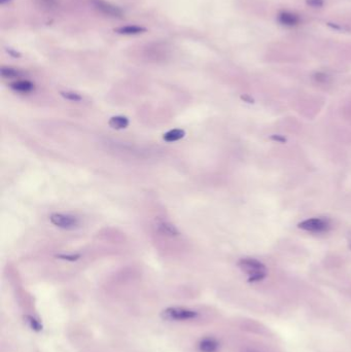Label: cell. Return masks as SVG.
Masks as SVG:
<instances>
[{
    "mask_svg": "<svg viewBox=\"0 0 351 352\" xmlns=\"http://www.w3.org/2000/svg\"><path fill=\"white\" fill-rule=\"evenodd\" d=\"M57 257H60V259H62V260H67V261H76V260H78V259H80V257H81V255H78V254H76V255H74V254H71V255H69V254H59V255H57Z\"/></svg>",
    "mask_w": 351,
    "mask_h": 352,
    "instance_id": "obj_14",
    "label": "cell"
},
{
    "mask_svg": "<svg viewBox=\"0 0 351 352\" xmlns=\"http://www.w3.org/2000/svg\"><path fill=\"white\" fill-rule=\"evenodd\" d=\"M348 243H349V247H350V250H351V235L348 238Z\"/></svg>",
    "mask_w": 351,
    "mask_h": 352,
    "instance_id": "obj_16",
    "label": "cell"
},
{
    "mask_svg": "<svg viewBox=\"0 0 351 352\" xmlns=\"http://www.w3.org/2000/svg\"><path fill=\"white\" fill-rule=\"evenodd\" d=\"M50 220L54 226L64 230H73L80 226V220L76 217L65 213H53Z\"/></svg>",
    "mask_w": 351,
    "mask_h": 352,
    "instance_id": "obj_4",
    "label": "cell"
},
{
    "mask_svg": "<svg viewBox=\"0 0 351 352\" xmlns=\"http://www.w3.org/2000/svg\"><path fill=\"white\" fill-rule=\"evenodd\" d=\"M158 230H159L162 234L164 235H167V236H178L179 235V231L177 230V228L173 226L172 224H170V222L168 221H160L158 222Z\"/></svg>",
    "mask_w": 351,
    "mask_h": 352,
    "instance_id": "obj_6",
    "label": "cell"
},
{
    "mask_svg": "<svg viewBox=\"0 0 351 352\" xmlns=\"http://www.w3.org/2000/svg\"><path fill=\"white\" fill-rule=\"evenodd\" d=\"M238 267L248 276V282L254 283L264 280L267 277V268L262 262L252 259V257H244L238 262Z\"/></svg>",
    "mask_w": 351,
    "mask_h": 352,
    "instance_id": "obj_1",
    "label": "cell"
},
{
    "mask_svg": "<svg viewBox=\"0 0 351 352\" xmlns=\"http://www.w3.org/2000/svg\"><path fill=\"white\" fill-rule=\"evenodd\" d=\"M219 343L214 338H204L199 343V350L201 352H217Z\"/></svg>",
    "mask_w": 351,
    "mask_h": 352,
    "instance_id": "obj_5",
    "label": "cell"
},
{
    "mask_svg": "<svg viewBox=\"0 0 351 352\" xmlns=\"http://www.w3.org/2000/svg\"><path fill=\"white\" fill-rule=\"evenodd\" d=\"M1 75L3 77H6V79H13V77H18L20 75V73L18 72L17 70L13 69V68H2L1 69Z\"/></svg>",
    "mask_w": 351,
    "mask_h": 352,
    "instance_id": "obj_12",
    "label": "cell"
},
{
    "mask_svg": "<svg viewBox=\"0 0 351 352\" xmlns=\"http://www.w3.org/2000/svg\"><path fill=\"white\" fill-rule=\"evenodd\" d=\"M94 3L96 5V7H98L99 10H101L105 14L111 15V16L121 15V11L119 10V8H117V6H113L107 2L102 1V0H95Z\"/></svg>",
    "mask_w": 351,
    "mask_h": 352,
    "instance_id": "obj_7",
    "label": "cell"
},
{
    "mask_svg": "<svg viewBox=\"0 0 351 352\" xmlns=\"http://www.w3.org/2000/svg\"><path fill=\"white\" fill-rule=\"evenodd\" d=\"M61 95H62L65 99L70 100V101H74V102H80L83 99L80 94L74 93V92H61Z\"/></svg>",
    "mask_w": 351,
    "mask_h": 352,
    "instance_id": "obj_11",
    "label": "cell"
},
{
    "mask_svg": "<svg viewBox=\"0 0 351 352\" xmlns=\"http://www.w3.org/2000/svg\"><path fill=\"white\" fill-rule=\"evenodd\" d=\"M245 352H259V351H256V350H247V351H245Z\"/></svg>",
    "mask_w": 351,
    "mask_h": 352,
    "instance_id": "obj_17",
    "label": "cell"
},
{
    "mask_svg": "<svg viewBox=\"0 0 351 352\" xmlns=\"http://www.w3.org/2000/svg\"><path fill=\"white\" fill-rule=\"evenodd\" d=\"M142 30H143L142 28H139V27H131V26H129V27L122 28L120 31H122L121 33H128V34H131V33H139L140 31H142Z\"/></svg>",
    "mask_w": 351,
    "mask_h": 352,
    "instance_id": "obj_13",
    "label": "cell"
},
{
    "mask_svg": "<svg viewBox=\"0 0 351 352\" xmlns=\"http://www.w3.org/2000/svg\"><path fill=\"white\" fill-rule=\"evenodd\" d=\"M186 136V131L182 129H173L163 135V139L167 142H175L182 139Z\"/></svg>",
    "mask_w": 351,
    "mask_h": 352,
    "instance_id": "obj_9",
    "label": "cell"
},
{
    "mask_svg": "<svg viewBox=\"0 0 351 352\" xmlns=\"http://www.w3.org/2000/svg\"><path fill=\"white\" fill-rule=\"evenodd\" d=\"M271 139L272 140H275L277 142H285L286 139L284 138V137H282L281 135H272L271 136Z\"/></svg>",
    "mask_w": 351,
    "mask_h": 352,
    "instance_id": "obj_15",
    "label": "cell"
},
{
    "mask_svg": "<svg viewBox=\"0 0 351 352\" xmlns=\"http://www.w3.org/2000/svg\"><path fill=\"white\" fill-rule=\"evenodd\" d=\"M108 125L112 129H116V130H123V129H126L129 126V119L126 117L116 116L109 119Z\"/></svg>",
    "mask_w": 351,
    "mask_h": 352,
    "instance_id": "obj_8",
    "label": "cell"
},
{
    "mask_svg": "<svg viewBox=\"0 0 351 352\" xmlns=\"http://www.w3.org/2000/svg\"><path fill=\"white\" fill-rule=\"evenodd\" d=\"M13 90L20 93H30L34 90V84L29 81H18L11 84Z\"/></svg>",
    "mask_w": 351,
    "mask_h": 352,
    "instance_id": "obj_10",
    "label": "cell"
},
{
    "mask_svg": "<svg viewBox=\"0 0 351 352\" xmlns=\"http://www.w3.org/2000/svg\"><path fill=\"white\" fill-rule=\"evenodd\" d=\"M163 318L166 320H175V321H181V320H192L195 319L198 316V312L191 310L187 308H180V307H170L167 308L162 313Z\"/></svg>",
    "mask_w": 351,
    "mask_h": 352,
    "instance_id": "obj_3",
    "label": "cell"
},
{
    "mask_svg": "<svg viewBox=\"0 0 351 352\" xmlns=\"http://www.w3.org/2000/svg\"><path fill=\"white\" fill-rule=\"evenodd\" d=\"M301 230L310 232V233L315 234H321V233H327L331 229V222L328 218H308L301 221L299 225H298Z\"/></svg>",
    "mask_w": 351,
    "mask_h": 352,
    "instance_id": "obj_2",
    "label": "cell"
}]
</instances>
